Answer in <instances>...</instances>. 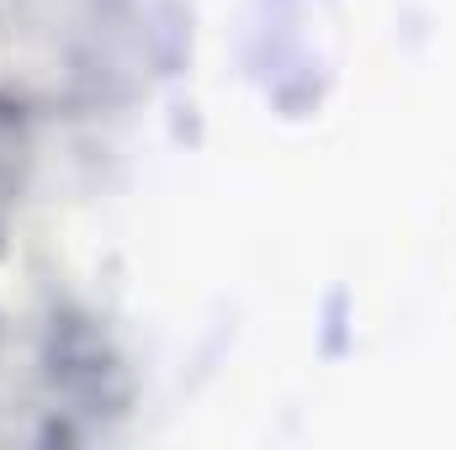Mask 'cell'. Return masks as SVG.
I'll list each match as a JSON object with an SVG mask.
<instances>
[{"label":"cell","mask_w":456,"mask_h":450,"mask_svg":"<svg viewBox=\"0 0 456 450\" xmlns=\"http://www.w3.org/2000/svg\"><path fill=\"white\" fill-rule=\"evenodd\" d=\"M21 175H27V133H21V117L0 101V223L16 207Z\"/></svg>","instance_id":"6da1fadb"}]
</instances>
